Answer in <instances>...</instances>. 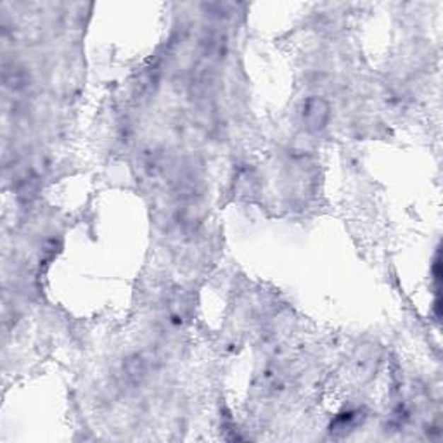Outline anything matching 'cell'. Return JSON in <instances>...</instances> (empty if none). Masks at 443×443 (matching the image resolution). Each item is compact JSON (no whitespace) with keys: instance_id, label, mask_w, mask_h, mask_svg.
<instances>
[{"instance_id":"6da1fadb","label":"cell","mask_w":443,"mask_h":443,"mask_svg":"<svg viewBox=\"0 0 443 443\" xmlns=\"http://www.w3.org/2000/svg\"><path fill=\"white\" fill-rule=\"evenodd\" d=\"M331 118V108L328 100L318 96H312L303 103L301 108V120L305 123V128L310 132L324 130L326 125Z\"/></svg>"},{"instance_id":"7a4b0ae2","label":"cell","mask_w":443,"mask_h":443,"mask_svg":"<svg viewBox=\"0 0 443 443\" xmlns=\"http://www.w3.org/2000/svg\"><path fill=\"white\" fill-rule=\"evenodd\" d=\"M122 374L123 379H125L128 384H132V386L141 384L142 379L146 378L147 374V364L146 360L142 359V355L135 353V355L127 357L125 362L122 365Z\"/></svg>"},{"instance_id":"3957f363","label":"cell","mask_w":443,"mask_h":443,"mask_svg":"<svg viewBox=\"0 0 443 443\" xmlns=\"http://www.w3.org/2000/svg\"><path fill=\"white\" fill-rule=\"evenodd\" d=\"M4 81H6V87L11 91L23 92L30 85V76L26 75L23 68L13 66V68H6V71H4Z\"/></svg>"}]
</instances>
